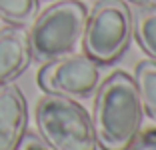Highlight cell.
Wrapping results in <instances>:
<instances>
[{
  "label": "cell",
  "mask_w": 156,
  "mask_h": 150,
  "mask_svg": "<svg viewBox=\"0 0 156 150\" xmlns=\"http://www.w3.org/2000/svg\"><path fill=\"white\" fill-rule=\"evenodd\" d=\"M130 18L138 44L152 60H156V4H140L130 12Z\"/></svg>",
  "instance_id": "cell-8"
},
{
  "label": "cell",
  "mask_w": 156,
  "mask_h": 150,
  "mask_svg": "<svg viewBox=\"0 0 156 150\" xmlns=\"http://www.w3.org/2000/svg\"><path fill=\"white\" fill-rule=\"evenodd\" d=\"M128 150H156V128L138 134Z\"/></svg>",
  "instance_id": "cell-11"
},
{
  "label": "cell",
  "mask_w": 156,
  "mask_h": 150,
  "mask_svg": "<svg viewBox=\"0 0 156 150\" xmlns=\"http://www.w3.org/2000/svg\"><path fill=\"white\" fill-rule=\"evenodd\" d=\"M16 150H52V148L46 144L42 138L34 136V134H24L22 140L16 146Z\"/></svg>",
  "instance_id": "cell-12"
},
{
  "label": "cell",
  "mask_w": 156,
  "mask_h": 150,
  "mask_svg": "<svg viewBox=\"0 0 156 150\" xmlns=\"http://www.w3.org/2000/svg\"><path fill=\"white\" fill-rule=\"evenodd\" d=\"M136 4H156V0H132Z\"/></svg>",
  "instance_id": "cell-13"
},
{
  "label": "cell",
  "mask_w": 156,
  "mask_h": 150,
  "mask_svg": "<svg viewBox=\"0 0 156 150\" xmlns=\"http://www.w3.org/2000/svg\"><path fill=\"white\" fill-rule=\"evenodd\" d=\"M36 126L52 150H94L92 120L72 98L46 94L36 104Z\"/></svg>",
  "instance_id": "cell-3"
},
{
  "label": "cell",
  "mask_w": 156,
  "mask_h": 150,
  "mask_svg": "<svg viewBox=\"0 0 156 150\" xmlns=\"http://www.w3.org/2000/svg\"><path fill=\"white\" fill-rule=\"evenodd\" d=\"M142 104L134 78L114 72L98 88L92 112L94 140L102 150H128L142 126Z\"/></svg>",
  "instance_id": "cell-1"
},
{
  "label": "cell",
  "mask_w": 156,
  "mask_h": 150,
  "mask_svg": "<svg viewBox=\"0 0 156 150\" xmlns=\"http://www.w3.org/2000/svg\"><path fill=\"white\" fill-rule=\"evenodd\" d=\"M28 108L18 86H0V150H16L26 134Z\"/></svg>",
  "instance_id": "cell-6"
},
{
  "label": "cell",
  "mask_w": 156,
  "mask_h": 150,
  "mask_svg": "<svg viewBox=\"0 0 156 150\" xmlns=\"http://www.w3.org/2000/svg\"><path fill=\"white\" fill-rule=\"evenodd\" d=\"M100 82L98 64L86 54H66L46 62L38 72V84L46 94L86 98Z\"/></svg>",
  "instance_id": "cell-5"
},
{
  "label": "cell",
  "mask_w": 156,
  "mask_h": 150,
  "mask_svg": "<svg viewBox=\"0 0 156 150\" xmlns=\"http://www.w3.org/2000/svg\"><path fill=\"white\" fill-rule=\"evenodd\" d=\"M86 6L78 0H58L36 16L28 34L30 54L38 62H50L70 54L82 40Z\"/></svg>",
  "instance_id": "cell-2"
},
{
  "label": "cell",
  "mask_w": 156,
  "mask_h": 150,
  "mask_svg": "<svg viewBox=\"0 0 156 150\" xmlns=\"http://www.w3.org/2000/svg\"><path fill=\"white\" fill-rule=\"evenodd\" d=\"M38 0H0V18L14 26H26L36 18Z\"/></svg>",
  "instance_id": "cell-10"
},
{
  "label": "cell",
  "mask_w": 156,
  "mask_h": 150,
  "mask_svg": "<svg viewBox=\"0 0 156 150\" xmlns=\"http://www.w3.org/2000/svg\"><path fill=\"white\" fill-rule=\"evenodd\" d=\"M134 84L142 110L156 122V60H144L138 64Z\"/></svg>",
  "instance_id": "cell-9"
},
{
  "label": "cell",
  "mask_w": 156,
  "mask_h": 150,
  "mask_svg": "<svg viewBox=\"0 0 156 150\" xmlns=\"http://www.w3.org/2000/svg\"><path fill=\"white\" fill-rule=\"evenodd\" d=\"M32 60L28 34L18 26L0 30V86L10 84L28 68Z\"/></svg>",
  "instance_id": "cell-7"
},
{
  "label": "cell",
  "mask_w": 156,
  "mask_h": 150,
  "mask_svg": "<svg viewBox=\"0 0 156 150\" xmlns=\"http://www.w3.org/2000/svg\"><path fill=\"white\" fill-rule=\"evenodd\" d=\"M132 34L130 10L122 0H100L86 16L82 46L96 64H110L124 52Z\"/></svg>",
  "instance_id": "cell-4"
}]
</instances>
